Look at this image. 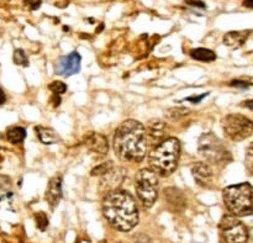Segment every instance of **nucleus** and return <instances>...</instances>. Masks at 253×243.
I'll use <instances>...</instances> for the list:
<instances>
[{"mask_svg": "<svg viewBox=\"0 0 253 243\" xmlns=\"http://www.w3.org/2000/svg\"><path fill=\"white\" fill-rule=\"evenodd\" d=\"M113 147L119 160L132 163L142 162L148 148L145 126L136 120L121 122L114 133Z\"/></svg>", "mask_w": 253, "mask_h": 243, "instance_id": "nucleus-1", "label": "nucleus"}, {"mask_svg": "<svg viewBox=\"0 0 253 243\" xmlns=\"http://www.w3.org/2000/svg\"><path fill=\"white\" fill-rule=\"evenodd\" d=\"M106 221L120 232H130L138 224V209L135 199L127 192L114 190L106 193L101 202Z\"/></svg>", "mask_w": 253, "mask_h": 243, "instance_id": "nucleus-2", "label": "nucleus"}, {"mask_svg": "<svg viewBox=\"0 0 253 243\" xmlns=\"http://www.w3.org/2000/svg\"><path fill=\"white\" fill-rule=\"evenodd\" d=\"M180 157V142L175 137H167L156 145L148 156L150 169L157 175L168 177L178 167Z\"/></svg>", "mask_w": 253, "mask_h": 243, "instance_id": "nucleus-3", "label": "nucleus"}, {"mask_svg": "<svg viewBox=\"0 0 253 243\" xmlns=\"http://www.w3.org/2000/svg\"><path fill=\"white\" fill-rule=\"evenodd\" d=\"M222 200L232 216L245 217L252 215V187L250 183L226 187L222 192Z\"/></svg>", "mask_w": 253, "mask_h": 243, "instance_id": "nucleus-4", "label": "nucleus"}, {"mask_svg": "<svg viewBox=\"0 0 253 243\" xmlns=\"http://www.w3.org/2000/svg\"><path fill=\"white\" fill-rule=\"evenodd\" d=\"M199 155L211 164L225 165L232 161V155L221 140L214 133L208 132L200 136L198 143Z\"/></svg>", "mask_w": 253, "mask_h": 243, "instance_id": "nucleus-5", "label": "nucleus"}, {"mask_svg": "<svg viewBox=\"0 0 253 243\" xmlns=\"http://www.w3.org/2000/svg\"><path fill=\"white\" fill-rule=\"evenodd\" d=\"M158 175L150 168L138 170L135 178L136 194L142 205L147 209L152 207L158 198Z\"/></svg>", "mask_w": 253, "mask_h": 243, "instance_id": "nucleus-6", "label": "nucleus"}, {"mask_svg": "<svg viewBox=\"0 0 253 243\" xmlns=\"http://www.w3.org/2000/svg\"><path fill=\"white\" fill-rule=\"evenodd\" d=\"M222 131L225 135L235 142H241L251 137L253 123L249 118L240 114H229L221 120Z\"/></svg>", "mask_w": 253, "mask_h": 243, "instance_id": "nucleus-7", "label": "nucleus"}, {"mask_svg": "<svg viewBox=\"0 0 253 243\" xmlns=\"http://www.w3.org/2000/svg\"><path fill=\"white\" fill-rule=\"evenodd\" d=\"M221 243H247L249 230L236 216L225 215L219 225Z\"/></svg>", "mask_w": 253, "mask_h": 243, "instance_id": "nucleus-8", "label": "nucleus"}, {"mask_svg": "<svg viewBox=\"0 0 253 243\" xmlns=\"http://www.w3.org/2000/svg\"><path fill=\"white\" fill-rule=\"evenodd\" d=\"M81 62L82 57L78 52H72V53L67 54V56L61 57L57 61L56 68H54V73L57 76L62 77H71L78 73L81 71Z\"/></svg>", "mask_w": 253, "mask_h": 243, "instance_id": "nucleus-9", "label": "nucleus"}, {"mask_svg": "<svg viewBox=\"0 0 253 243\" xmlns=\"http://www.w3.org/2000/svg\"><path fill=\"white\" fill-rule=\"evenodd\" d=\"M192 174L195 183L202 188H211L214 184V170L208 163H195L192 168Z\"/></svg>", "mask_w": 253, "mask_h": 243, "instance_id": "nucleus-10", "label": "nucleus"}, {"mask_svg": "<svg viewBox=\"0 0 253 243\" xmlns=\"http://www.w3.org/2000/svg\"><path fill=\"white\" fill-rule=\"evenodd\" d=\"M62 182H63L62 174H57L52 177L46 189V193H44V199L47 200L52 210L57 207L58 202H61L62 195H63V193H62Z\"/></svg>", "mask_w": 253, "mask_h": 243, "instance_id": "nucleus-11", "label": "nucleus"}, {"mask_svg": "<svg viewBox=\"0 0 253 243\" xmlns=\"http://www.w3.org/2000/svg\"><path fill=\"white\" fill-rule=\"evenodd\" d=\"M146 128V136H147V143L148 145L153 146L158 145L160 142H162L166 137V133H167V125H166L163 121L160 120H153L150 121V123L147 125Z\"/></svg>", "mask_w": 253, "mask_h": 243, "instance_id": "nucleus-12", "label": "nucleus"}, {"mask_svg": "<svg viewBox=\"0 0 253 243\" xmlns=\"http://www.w3.org/2000/svg\"><path fill=\"white\" fill-rule=\"evenodd\" d=\"M84 143L88 147L89 151L98 155H106L109 151V143L105 136L100 133L91 132L84 137Z\"/></svg>", "mask_w": 253, "mask_h": 243, "instance_id": "nucleus-13", "label": "nucleus"}, {"mask_svg": "<svg viewBox=\"0 0 253 243\" xmlns=\"http://www.w3.org/2000/svg\"><path fill=\"white\" fill-rule=\"evenodd\" d=\"M124 175L121 174L120 169H115V167L113 168L111 170H109L106 174H104L101 177V182H100V187L101 189H105L106 193L114 192L119 185L123 183Z\"/></svg>", "mask_w": 253, "mask_h": 243, "instance_id": "nucleus-14", "label": "nucleus"}, {"mask_svg": "<svg viewBox=\"0 0 253 243\" xmlns=\"http://www.w3.org/2000/svg\"><path fill=\"white\" fill-rule=\"evenodd\" d=\"M251 31L247 30V31H231L227 32L224 36V43L226 46H229L230 48L237 49L240 47H242L245 44V42L249 39Z\"/></svg>", "mask_w": 253, "mask_h": 243, "instance_id": "nucleus-15", "label": "nucleus"}, {"mask_svg": "<svg viewBox=\"0 0 253 243\" xmlns=\"http://www.w3.org/2000/svg\"><path fill=\"white\" fill-rule=\"evenodd\" d=\"M35 133L37 135L39 140L43 145H53V143L59 142V135L51 127H43V126H36L35 127Z\"/></svg>", "mask_w": 253, "mask_h": 243, "instance_id": "nucleus-16", "label": "nucleus"}, {"mask_svg": "<svg viewBox=\"0 0 253 243\" xmlns=\"http://www.w3.org/2000/svg\"><path fill=\"white\" fill-rule=\"evenodd\" d=\"M190 57L195 61L199 62H214L216 59V53L209 48H203V47H198L190 51Z\"/></svg>", "mask_w": 253, "mask_h": 243, "instance_id": "nucleus-17", "label": "nucleus"}, {"mask_svg": "<svg viewBox=\"0 0 253 243\" xmlns=\"http://www.w3.org/2000/svg\"><path fill=\"white\" fill-rule=\"evenodd\" d=\"M6 138L12 145H20L26 138V130L24 127H20V126H12L7 130Z\"/></svg>", "mask_w": 253, "mask_h": 243, "instance_id": "nucleus-18", "label": "nucleus"}, {"mask_svg": "<svg viewBox=\"0 0 253 243\" xmlns=\"http://www.w3.org/2000/svg\"><path fill=\"white\" fill-rule=\"evenodd\" d=\"M114 168V163L113 162H106V163H103V164L98 165V167L94 168L93 170H91L90 174L93 175V177H103L104 174H106V173L109 172V170H111Z\"/></svg>", "mask_w": 253, "mask_h": 243, "instance_id": "nucleus-19", "label": "nucleus"}, {"mask_svg": "<svg viewBox=\"0 0 253 243\" xmlns=\"http://www.w3.org/2000/svg\"><path fill=\"white\" fill-rule=\"evenodd\" d=\"M14 63L17 66L27 67L29 66V59H27L26 53L22 49H15L14 52Z\"/></svg>", "mask_w": 253, "mask_h": 243, "instance_id": "nucleus-20", "label": "nucleus"}, {"mask_svg": "<svg viewBox=\"0 0 253 243\" xmlns=\"http://www.w3.org/2000/svg\"><path fill=\"white\" fill-rule=\"evenodd\" d=\"M49 90L54 94V95H61V94H64L67 91V84H64L63 81H56L53 83H51L48 85Z\"/></svg>", "mask_w": 253, "mask_h": 243, "instance_id": "nucleus-21", "label": "nucleus"}, {"mask_svg": "<svg viewBox=\"0 0 253 243\" xmlns=\"http://www.w3.org/2000/svg\"><path fill=\"white\" fill-rule=\"evenodd\" d=\"M35 220H36L37 227L41 231H44L47 229V226H48V219H47V216L43 212H39V214L35 215Z\"/></svg>", "mask_w": 253, "mask_h": 243, "instance_id": "nucleus-22", "label": "nucleus"}, {"mask_svg": "<svg viewBox=\"0 0 253 243\" xmlns=\"http://www.w3.org/2000/svg\"><path fill=\"white\" fill-rule=\"evenodd\" d=\"M25 4V6L29 7L30 10H37L41 6L42 0H22Z\"/></svg>", "mask_w": 253, "mask_h": 243, "instance_id": "nucleus-23", "label": "nucleus"}, {"mask_svg": "<svg viewBox=\"0 0 253 243\" xmlns=\"http://www.w3.org/2000/svg\"><path fill=\"white\" fill-rule=\"evenodd\" d=\"M231 85L236 86V88H240V89H247L252 85V83L251 81H241V79H237V81H231Z\"/></svg>", "mask_w": 253, "mask_h": 243, "instance_id": "nucleus-24", "label": "nucleus"}, {"mask_svg": "<svg viewBox=\"0 0 253 243\" xmlns=\"http://www.w3.org/2000/svg\"><path fill=\"white\" fill-rule=\"evenodd\" d=\"M132 243H152L151 239L146 235H138V236L133 237Z\"/></svg>", "mask_w": 253, "mask_h": 243, "instance_id": "nucleus-25", "label": "nucleus"}, {"mask_svg": "<svg viewBox=\"0 0 253 243\" xmlns=\"http://www.w3.org/2000/svg\"><path fill=\"white\" fill-rule=\"evenodd\" d=\"M252 145L249 147V151H247V157H246V165L247 169L250 170V173H252Z\"/></svg>", "mask_w": 253, "mask_h": 243, "instance_id": "nucleus-26", "label": "nucleus"}, {"mask_svg": "<svg viewBox=\"0 0 253 243\" xmlns=\"http://www.w3.org/2000/svg\"><path fill=\"white\" fill-rule=\"evenodd\" d=\"M209 95V93H205V94H202V95L199 96H190V98H187L188 101H192V103H199V101H202L203 99L205 98V96Z\"/></svg>", "mask_w": 253, "mask_h": 243, "instance_id": "nucleus-27", "label": "nucleus"}, {"mask_svg": "<svg viewBox=\"0 0 253 243\" xmlns=\"http://www.w3.org/2000/svg\"><path fill=\"white\" fill-rule=\"evenodd\" d=\"M6 101V95H5L4 90H2L1 88H0V105H2V104Z\"/></svg>", "mask_w": 253, "mask_h": 243, "instance_id": "nucleus-28", "label": "nucleus"}, {"mask_svg": "<svg viewBox=\"0 0 253 243\" xmlns=\"http://www.w3.org/2000/svg\"><path fill=\"white\" fill-rule=\"evenodd\" d=\"M53 103L56 106L59 105V103H61V99H59L58 95H53Z\"/></svg>", "mask_w": 253, "mask_h": 243, "instance_id": "nucleus-29", "label": "nucleus"}, {"mask_svg": "<svg viewBox=\"0 0 253 243\" xmlns=\"http://www.w3.org/2000/svg\"><path fill=\"white\" fill-rule=\"evenodd\" d=\"M245 105H247V108L250 109V110H252V100H249L245 103Z\"/></svg>", "mask_w": 253, "mask_h": 243, "instance_id": "nucleus-30", "label": "nucleus"}, {"mask_svg": "<svg viewBox=\"0 0 253 243\" xmlns=\"http://www.w3.org/2000/svg\"><path fill=\"white\" fill-rule=\"evenodd\" d=\"M246 5H249V7H251V0H247Z\"/></svg>", "mask_w": 253, "mask_h": 243, "instance_id": "nucleus-31", "label": "nucleus"}, {"mask_svg": "<svg viewBox=\"0 0 253 243\" xmlns=\"http://www.w3.org/2000/svg\"><path fill=\"white\" fill-rule=\"evenodd\" d=\"M119 243H125V242H119Z\"/></svg>", "mask_w": 253, "mask_h": 243, "instance_id": "nucleus-32", "label": "nucleus"}]
</instances>
